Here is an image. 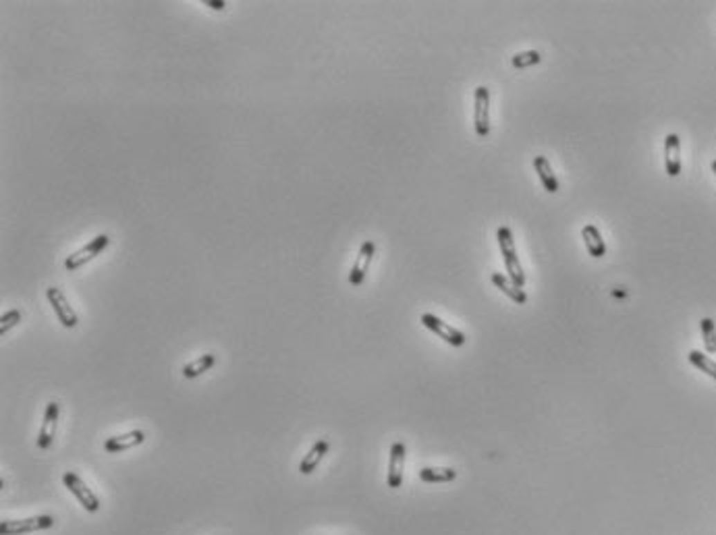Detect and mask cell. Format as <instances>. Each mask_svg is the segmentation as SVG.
I'll return each mask as SVG.
<instances>
[{
    "mask_svg": "<svg viewBox=\"0 0 716 535\" xmlns=\"http://www.w3.org/2000/svg\"><path fill=\"white\" fill-rule=\"evenodd\" d=\"M496 239H499V245H501V251H503V257H505V266H507V274L509 278L519 287L523 289L526 284V274L521 270V264L517 260V249H515V239H513V233L509 226H501L499 233H496Z\"/></svg>",
    "mask_w": 716,
    "mask_h": 535,
    "instance_id": "6da1fadb",
    "label": "cell"
},
{
    "mask_svg": "<svg viewBox=\"0 0 716 535\" xmlns=\"http://www.w3.org/2000/svg\"><path fill=\"white\" fill-rule=\"evenodd\" d=\"M50 527H54V517L50 515H39V517H29V519H6L0 523V535L35 534Z\"/></svg>",
    "mask_w": 716,
    "mask_h": 535,
    "instance_id": "7a4b0ae2",
    "label": "cell"
},
{
    "mask_svg": "<svg viewBox=\"0 0 716 535\" xmlns=\"http://www.w3.org/2000/svg\"><path fill=\"white\" fill-rule=\"evenodd\" d=\"M62 484H64V488H69V492L79 500V505L87 511V513H98L100 511V498L87 488V484L77 475V473H73V471H66L64 475H62Z\"/></svg>",
    "mask_w": 716,
    "mask_h": 535,
    "instance_id": "3957f363",
    "label": "cell"
},
{
    "mask_svg": "<svg viewBox=\"0 0 716 535\" xmlns=\"http://www.w3.org/2000/svg\"><path fill=\"white\" fill-rule=\"evenodd\" d=\"M108 243H110L108 235H98V237H93L85 247H81L79 251L71 253V255L64 260V268H66L69 272L79 270V268L85 266L87 262H91V260H96L98 255H102V251L108 247Z\"/></svg>",
    "mask_w": 716,
    "mask_h": 535,
    "instance_id": "277c9868",
    "label": "cell"
},
{
    "mask_svg": "<svg viewBox=\"0 0 716 535\" xmlns=\"http://www.w3.org/2000/svg\"><path fill=\"white\" fill-rule=\"evenodd\" d=\"M422 324L432 330L438 338H442L445 343H449L451 347H463L465 345V334L453 326H449L447 322H442L440 318H436L434 314H424L422 316Z\"/></svg>",
    "mask_w": 716,
    "mask_h": 535,
    "instance_id": "5b68a950",
    "label": "cell"
},
{
    "mask_svg": "<svg viewBox=\"0 0 716 535\" xmlns=\"http://www.w3.org/2000/svg\"><path fill=\"white\" fill-rule=\"evenodd\" d=\"M46 299H48V303L52 305V309H54L58 322H60L64 328H75V326H77V322H79V320H77V314L73 311V307L69 305V301H66V297H64V293H62L60 289H56V287L46 289Z\"/></svg>",
    "mask_w": 716,
    "mask_h": 535,
    "instance_id": "8992f818",
    "label": "cell"
},
{
    "mask_svg": "<svg viewBox=\"0 0 716 535\" xmlns=\"http://www.w3.org/2000/svg\"><path fill=\"white\" fill-rule=\"evenodd\" d=\"M474 125H476V133L480 137H488V133H490V91L484 85H480L476 89Z\"/></svg>",
    "mask_w": 716,
    "mask_h": 535,
    "instance_id": "52a82bcc",
    "label": "cell"
},
{
    "mask_svg": "<svg viewBox=\"0 0 716 535\" xmlns=\"http://www.w3.org/2000/svg\"><path fill=\"white\" fill-rule=\"evenodd\" d=\"M56 424H58V403H48L46 411H44V419H42V428L37 434V448L39 451H48L54 442V434H56Z\"/></svg>",
    "mask_w": 716,
    "mask_h": 535,
    "instance_id": "ba28073f",
    "label": "cell"
},
{
    "mask_svg": "<svg viewBox=\"0 0 716 535\" xmlns=\"http://www.w3.org/2000/svg\"><path fill=\"white\" fill-rule=\"evenodd\" d=\"M403 465H405V444L401 440L393 442L391 446V457H388V475L386 484L388 488L397 490L403 484Z\"/></svg>",
    "mask_w": 716,
    "mask_h": 535,
    "instance_id": "9c48e42d",
    "label": "cell"
},
{
    "mask_svg": "<svg viewBox=\"0 0 716 535\" xmlns=\"http://www.w3.org/2000/svg\"><path fill=\"white\" fill-rule=\"evenodd\" d=\"M374 253H376L374 241H364V243H361V249H359V253H357V257H355V264H353V268H351V274H349V282H351L353 287H359V284L364 282V278H366V274H368V270H370V264H372Z\"/></svg>",
    "mask_w": 716,
    "mask_h": 535,
    "instance_id": "30bf717a",
    "label": "cell"
},
{
    "mask_svg": "<svg viewBox=\"0 0 716 535\" xmlns=\"http://www.w3.org/2000/svg\"><path fill=\"white\" fill-rule=\"evenodd\" d=\"M665 168L669 176L681 174V139L677 133L665 137Z\"/></svg>",
    "mask_w": 716,
    "mask_h": 535,
    "instance_id": "8fae6325",
    "label": "cell"
},
{
    "mask_svg": "<svg viewBox=\"0 0 716 535\" xmlns=\"http://www.w3.org/2000/svg\"><path fill=\"white\" fill-rule=\"evenodd\" d=\"M143 440H145V434L141 430H133V432L108 438L104 442V451L110 453V455H118V453H125L129 448H135V446L143 444Z\"/></svg>",
    "mask_w": 716,
    "mask_h": 535,
    "instance_id": "7c38bea8",
    "label": "cell"
},
{
    "mask_svg": "<svg viewBox=\"0 0 716 535\" xmlns=\"http://www.w3.org/2000/svg\"><path fill=\"white\" fill-rule=\"evenodd\" d=\"M330 451V442L328 440H318L312 448H310V453L303 457V461H301V465H299V471L303 473V475H310V473H314L316 471V467L320 465V461L324 459V455Z\"/></svg>",
    "mask_w": 716,
    "mask_h": 535,
    "instance_id": "4fadbf2b",
    "label": "cell"
},
{
    "mask_svg": "<svg viewBox=\"0 0 716 535\" xmlns=\"http://www.w3.org/2000/svg\"><path fill=\"white\" fill-rule=\"evenodd\" d=\"M492 282H494V287H496L499 291H503L511 301H515V303H519V305H523V303L528 301V295L523 293V289H519L509 276L494 272V274H492Z\"/></svg>",
    "mask_w": 716,
    "mask_h": 535,
    "instance_id": "5bb4252c",
    "label": "cell"
},
{
    "mask_svg": "<svg viewBox=\"0 0 716 535\" xmlns=\"http://www.w3.org/2000/svg\"><path fill=\"white\" fill-rule=\"evenodd\" d=\"M582 237H584V243H586V247H588V253L592 255V257H602L605 253H607V245H605V239H602V235H600V230L594 226V224H588V226H584V230H582Z\"/></svg>",
    "mask_w": 716,
    "mask_h": 535,
    "instance_id": "9a60e30c",
    "label": "cell"
},
{
    "mask_svg": "<svg viewBox=\"0 0 716 535\" xmlns=\"http://www.w3.org/2000/svg\"><path fill=\"white\" fill-rule=\"evenodd\" d=\"M534 168H536V172H538V176H540V181H542V185H544V189H546L548 193H557V191H559V181H557V176H555V172H553V166H551L548 158L536 156V158H534Z\"/></svg>",
    "mask_w": 716,
    "mask_h": 535,
    "instance_id": "2e32d148",
    "label": "cell"
},
{
    "mask_svg": "<svg viewBox=\"0 0 716 535\" xmlns=\"http://www.w3.org/2000/svg\"><path fill=\"white\" fill-rule=\"evenodd\" d=\"M457 478V471L451 467H424L420 471V480L426 484H449Z\"/></svg>",
    "mask_w": 716,
    "mask_h": 535,
    "instance_id": "e0dca14e",
    "label": "cell"
},
{
    "mask_svg": "<svg viewBox=\"0 0 716 535\" xmlns=\"http://www.w3.org/2000/svg\"><path fill=\"white\" fill-rule=\"evenodd\" d=\"M216 365V355L212 353H206L202 357H197L195 361H191L189 365L183 368V378L187 380H193V378H199L202 374H206L208 370H212Z\"/></svg>",
    "mask_w": 716,
    "mask_h": 535,
    "instance_id": "ac0fdd59",
    "label": "cell"
},
{
    "mask_svg": "<svg viewBox=\"0 0 716 535\" xmlns=\"http://www.w3.org/2000/svg\"><path fill=\"white\" fill-rule=\"evenodd\" d=\"M688 359H690V363L696 365L700 372L708 374L710 378H715L716 380V361H713L708 355H704V353H700V351H690Z\"/></svg>",
    "mask_w": 716,
    "mask_h": 535,
    "instance_id": "d6986e66",
    "label": "cell"
},
{
    "mask_svg": "<svg viewBox=\"0 0 716 535\" xmlns=\"http://www.w3.org/2000/svg\"><path fill=\"white\" fill-rule=\"evenodd\" d=\"M542 60V54L538 50H526V52H519L511 58V64L515 69H528V66H534Z\"/></svg>",
    "mask_w": 716,
    "mask_h": 535,
    "instance_id": "ffe728a7",
    "label": "cell"
},
{
    "mask_svg": "<svg viewBox=\"0 0 716 535\" xmlns=\"http://www.w3.org/2000/svg\"><path fill=\"white\" fill-rule=\"evenodd\" d=\"M700 326H702L704 347H706V351H708L710 355H715V353H716V326H715V320H713V318H704V320L700 322Z\"/></svg>",
    "mask_w": 716,
    "mask_h": 535,
    "instance_id": "44dd1931",
    "label": "cell"
},
{
    "mask_svg": "<svg viewBox=\"0 0 716 535\" xmlns=\"http://www.w3.org/2000/svg\"><path fill=\"white\" fill-rule=\"evenodd\" d=\"M21 322V311L19 309H10L0 318V336H4L10 328H15Z\"/></svg>",
    "mask_w": 716,
    "mask_h": 535,
    "instance_id": "7402d4cb",
    "label": "cell"
},
{
    "mask_svg": "<svg viewBox=\"0 0 716 535\" xmlns=\"http://www.w3.org/2000/svg\"><path fill=\"white\" fill-rule=\"evenodd\" d=\"M208 6H212V8H218V10H222V8H224V2H222V0H218V2H208Z\"/></svg>",
    "mask_w": 716,
    "mask_h": 535,
    "instance_id": "603a6c76",
    "label": "cell"
},
{
    "mask_svg": "<svg viewBox=\"0 0 716 535\" xmlns=\"http://www.w3.org/2000/svg\"><path fill=\"white\" fill-rule=\"evenodd\" d=\"M713 170H715V174H716V160L713 162Z\"/></svg>",
    "mask_w": 716,
    "mask_h": 535,
    "instance_id": "cb8c5ba5",
    "label": "cell"
}]
</instances>
